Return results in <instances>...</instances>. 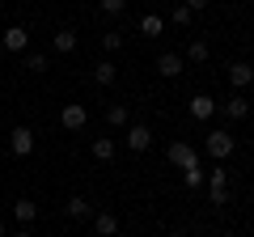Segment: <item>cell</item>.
I'll return each instance as SVG.
<instances>
[{
    "mask_svg": "<svg viewBox=\"0 0 254 237\" xmlns=\"http://www.w3.org/2000/svg\"><path fill=\"white\" fill-rule=\"evenodd\" d=\"M203 148H208L212 161H229V157H233V136H229V131H212V136L203 140Z\"/></svg>",
    "mask_w": 254,
    "mask_h": 237,
    "instance_id": "cell-1",
    "label": "cell"
},
{
    "mask_svg": "<svg viewBox=\"0 0 254 237\" xmlns=\"http://www.w3.org/2000/svg\"><path fill=\"white\" fill-rule=\"evenodd\" d=\"M9 153L13 157H30L34 153V131L30 127H13L9 131Z\"/></svg>",
    "mask_w": 254,
    "mask_h": 237,
    "instance_id": "cell-2",
    "label": "cell"
},
{
    "mask_svg": "<svg viewBox=\"0 0 254 237\" xmlns=\"http://www.w3.org/2000/svg\"><path fill=\"white\" fill-rule=\"evenodd\" d=\"M60 123H64V127H68V131H81L85 123H89V110H85L81 102H68V106L60 110Z\"/></svg>",
    "mask_w": 254,
    "mask_h": 237,
    "instance_id": "cell-3",
    "label": "cell"
},
{
    "mask_svg": "<svg viewBox=\"0 0 254 237\" xmlns=\"http://www.w3.org/2000/svg\"><path fill=\"white\" fill-rule=\"evenodd\" d=\"M182 68H187V59H182L178 51L157 55V72H161V76H170V81H174V76H182Z\"/></svg>",
    "mask_w": 254,
    "mask_h": 237,
    "instance_id": "cell-4",
    "label": "cell"
},
{
    "mask_svg": "<svg viewBox=\"0 0 254 237\" xmlns=\"http://www.w3.org/2000/svg\"><path fill=\"white\" fill-rule=\"evenodd\" d=\"M170 161L182 165V170H190V165H199V157H195V148H190L187 140H174L170 144Z\"/></svg>",
    "mask_w": 254,
    "mask_h": 237,
    "instance_id": "cell-5",
    "label": "cell"
},
{
    "mask_svg": "<svg viewBox=\"0 0 254 237\" xmlns=\"http://www.w3.org/2000/svg\"><path fill=\"white\" fill-rule=\"evenodd\" d=\"M148 144H153V131H148L144 123H136V127H127V148H131V153H144Z\"/></svg>",
    "mask_w": 254,
    "mask_h": 237,
    "instance_id": "cell-6",
    "label": "cell"
},
{
    "mask_svg": "<svg viewBox=\"0 0 254 237\" xmlns=\"http://www.w3.org/2000/svg\"><path fill=\"white\" fill-rule=\"evenodd\" d=\"M212 115H216V102H212L208 93H195V98H190V118L203 123V118H212Z\"/></svg>",
    "mask_w": 254,
    "mask_h": 237,
    "instance_id": "cell-7",
    "label": "cell"
},
{
    "mask_svg": "<svg viewBox=\"0 0 254 237\" xmlns=\"http://www.w3.org/2000/svg\"><path fill=\"white\" fill-rule=\"evenodd\" d=\"M93 233L98 237H115L119 233V216L115 212H98V216H93Z\"/></svg>",
    "mask_w": 254,
    "mask_h": 237,
    "instance_id": "cell-8",
    "label": "cell"
},
{
    "mask_svg": "<svg viewBox=\"0 0 254 237\" xmlns=\"http://www.w3.org/2000/svg\"><path fill=\"white\" fill-rule=\"evenodd\" d=\"M0 43H4V51H26V43H30V34L21 26H9L4 30V38H0Z\"/></svg>",
    "mask_w": 254,
    "mask_h": 237,
    "instance_id": "cell-9",
    "label": "cell"
},
{
    "mask_svg": "<svg viewBox=\"0 0 254 237\" xmlns=\"http://www.w3.org/2000/svg\"><path fill=\"white\" fill-rule=\"evenodd\" d=\"M229 81H233V89H246L254 81V68L250 64H229Z\"/></svg>",
    "mask_w": 254,
    "mask_h": 237,
    "instance_id": "cell-10",
    "label": "cell"
},
{
    "mask_svg": "<svg viewBox=\"0 0 254 237\" xmlns=\"http://www.w3.org/2000/svg\"><path fill=\"white\" fill-rule=\"evenodd\" d=\"M93 157H98V161H115V136H98L93 140Z\"/></svg>",
    "mask_w": 254,
    "mask_h": 237,
    "instance_id": "cell-11",
    "label": "cell"
},
{
    "mask_svg": "<svg viewBox=\"0 0 254 237\" xmlns=\"http://www.w3.org/2000/svg\"><path fill=\"white\" fill-rule=\"evenodd\" d=\"M161 30H165V21L157 17V13H144V17H140V34H144V38H157Z\"/></svg>",
    "mask_w": 254,
    "mask_h": 237,
    "instance_id": "cell-12",
    "label": "cell"
},
{
    "mask_svg": "<svg viewBox=\"0 0 254 237\" xmlns=\"http://www.w3.org/2000/svg\"><path fill=\"white\" fill-rule=\"evenodd\" d=\"M115 76H119V68L110 64V59H102V64H93V81H98V85H115Z\"/></svg>",
    "mask_w": 254,
    "mask_h": 237,
    "instance_id": "cell-13",
    "label": "cell"
},
{
    "mask_svg": "<svg viewBox=\"0 0 254 237\" xmlns=\"http://www.w3.org/2000/svg\"><path fill=\"white\" fill-rule=\"evenodd\" d=\"M225 115H229V118H246V115H250V102H246L242 93H233V98L225 102Z\"/></svg>",
    "mask_w": 254,
    "mask_h": 237,
    "instance_id": "cell-14",
    "label": "cell"
},
{
    "mask_svg": "<svg viewBox=\"0 0 254 237\" xmlns=\"http://www.w3.org/2000/svg\"><path fill=\"white\" fill-rule=\"evenodd\" d=\"M64 212H68V216H72V220H81V216H89V199H81V195H72V199H68V203H64Z\"/></svg>",
    "mask_w": 254,
    "mask_h": 237,
    "instance_id": "cell-15",
    "label": "cell"
},
{
    "mask_svg": "<svg viewBox=\"0 0 254 237\" xmlns=\"http://www.w3.org/2000/svg\"><path fill=\"white\" fill-rule=\"evenodd\" d=\"M13 216H17L21 225H30V220L38 216V203H30V199H17V203H13Z\"/></svg>",
    "mask_w": 254,
    "mask_h": 237,
    "instance_id": "cell-16",
    "label": "cell"
},
{
    "mask_svg": "<svg viewBox=\"0 0 254 237\" xmlns=\"http://www.w3.org/2000/svg\"><path fill=\"white\" fill-rule=\"evenodd\" d=\"M55 51H76V30H55Z\"/></svg>",
    "mask_w": 254,
    "mask_h": 237,
    "instance_id": "cell-17",
    "label": "cell"
},
{
    "mask_svg": "<svg viewBox=\"0 0 254 237\" xmlns=\"http://www.w3.org/2000/svg\"><path fill=\"white\" fill-rule=\"evenodd\" d=\"M106 123H110V127H127V106H106Z\"/></svg>",
    "mask_w": 254,
    "mask_h": 237,
    "instance_id": "cell-18",
    "label": "cell"
},
{
    "mask_svg": "<svg viewBox=\"0 0 254 237\" xmlns=\"http://www.w3.org/2000/svg\"><path fill=\"white\" fill-rule=\"evenodd\" d=\"M187 59H195V64H203V59H208V43H203V38H195V43L187 47Z\"/></svg>",
    "mask_w": 254,
    "mask_h": 237,
    "instance_id": "cell-19",
    "label": "cell"
},
{
    "mask_svg": "<svg viewBox=\"0 0 254 237\" xmlns=\"http://www.w3.org/2000/svg\"><path fill=\"white\" fill-rule=\"evenodd\" d=\"M47 68H51L47 55H26V72H47Z\"/></svg>",
    "mask_w": 254,
    "mask_h": 237,
    "instance_id": "cell-20",
    "label": "cell"
},
{
    "mask_svg": "<svg viewBox=\"0 0 254 237\" xmlns=\"http://www.w3.org/2000/svg\"><path fill=\"white\" fill-rule=\"evenodd\" d=\"M190 21H195V13L187 4H174V26H190Z\"/></svg>",
    "mask_w": 254,
    "mask_h": 237,
    "instance_id": "cell-21",
    "label": "cell"
},
{
    "mask_svg": "<svg viewBox=\"0 0 254 237\" xmlns=\"http://www.w3.org/2000/svg\"><path fill=\"white\" fill-rule=\"evenodd\" d=\"M182 178H187V186H203V165H190V170H182Z\"/></svg>",
    "mask_w": 254,
    "mask_h": 237,
    "instance_id": "cell-22",
    "label": "cell"
},
{
    "mask_svg": "<svg viewBox=\"0 0 254 237\" xmlns=\"http://www.w3.org/2000/svg\"><path fill=\"white\" fill-rule=\"evenodd\" d=\"M102 47H106V51H119V47H123V34H119V30H110V34H102Z\"/></svg>",
    "mask_w": 254,
    "mask_h": 237,
    "instance_id": "cell-23",
    "label": "cell"
},
{
    "mask_svg": "<svg viewBox=\"0 0 254 237\" xmlns=\"http://www.w3.org/2000/svg\"><path fill=\"white\" fill-rule=\"evenodd\" d=\"M123 9H127V0H102V13H110V17H119Z\"/></svg>",
    "mask_w": 254,
    "mask_h": 237,
    "instance_id": "cell-24",
    "label": "cell"
},
{
    "mask_svg": "<svg viewBox=\"0 0 254 237\" xmlns=\"http://www.w3.org/2000/svg\"><path fill=\"white\" fill-rule=\"evenodd\" d=\"M208 199H212V203H229V191H225V186H212Z\"/></svg>",
    "mask_w": 254,
    "mask_h": 237,
    "instance_id": "cell-25",
    "label": "cell"
},
{
    "mask_svg": "<svg viewBox=\"0 0 254 237\" xmlns=\"http://www.w3.org/2000/svg\"><path fill=\"white\" fill-rule=\"evenodd\" d=\"M182 4H187L190 13H203V9H208V4H212V0H182Z\"/></svg>",
    "mask_w": 254,
    "mask_h": 237,
    "instance_id": "cell-26",
    "label": "cell"
},
{
    "mask_svg": "<svg viewBox=\"0 0 254 237\" xmlns=\"http://www.w3.org/2000/svg\"><path fill=\"white\" fill-rule=\"evenodd\" d=\"M13 237H34V233H30V229H21V233H13Z\"/></svg>",
    "mask_w": 254,
    "mask_h": 237,
    "instance_id": "cell-27",
    "label": "cell"
},
{
    "mask_svg": "<svg viewBox=\"0 0 254 237\" xmlns=\"http://www.w3.org/2000/svg\"><path fill=\"white\" fill-rule=\"evenodd\" d=\"M0 237H4V225H0Z\"/></svg>",
    "mask_w": 254,
    "mask_h": 237,
    "instance_id": "cell-28",
    "label": "cell"
},
{
    "mask_svg": "<svg viewBox=\"0 0 254 237\" xmlns=\"http://www.w3.org/2000/svg\"><path fill=\"white\" fill-rule=\"evenodd\" d=\"M170 237H182V233H170Z\"/></svg>",
    "mask_w": 254,
    "mask_h": 237,
    "instance_id": "cell-29",
    "label": "cell"
}]
</instances>
